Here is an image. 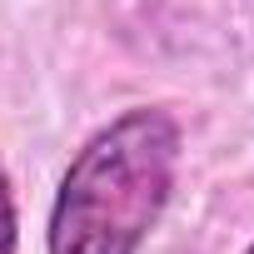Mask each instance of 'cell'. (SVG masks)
Wrapping results in <instances>:
<instances>
[{
  "instance_id": "6da1fadb",
  "label": "cell",
  "mask_w": 254,
  "mask_h": 254,
  "mask_svg": "<svg viewBox=\"0 0 254 254\" xmlns=\"http://www.w3.org/2000/svg\"><path fill=\"white\" fill-rule=\"evenodd\" d=\"M180 170V120L135 105L80 145L45 229V254H140Z\"/></svg>"
},
{
  "instance_id": "3957f363",
  "label": "cell",
  "mask_w": 254,
  "mask_h": 254,
  "mask_svg": "<svg viewBox=\"0 0 254 254\" xmlns=\"http://www.w3.org/2000/svg\"><path fill=\"white\" fill-rule=\"evenodd\" d=\"M244 254H254V244H249V249H244Z\"/></svg>"
},
{
  "instance_id": "7a4b0ae2",
  "label": "cell",
  "mask_w": 254,
  "mask_h": 254,
  "mask_svg": "<svg viewBox=\"0 0 254 254\" xmlns=\"http://www.w3.org/2000/svg\"><path fill=\"white\" fill-rule=\"evenodd\" d=\"M20 249V214H15V190L10 175L0 165V254H15Z\"/></svg>"
}]
</instances>
